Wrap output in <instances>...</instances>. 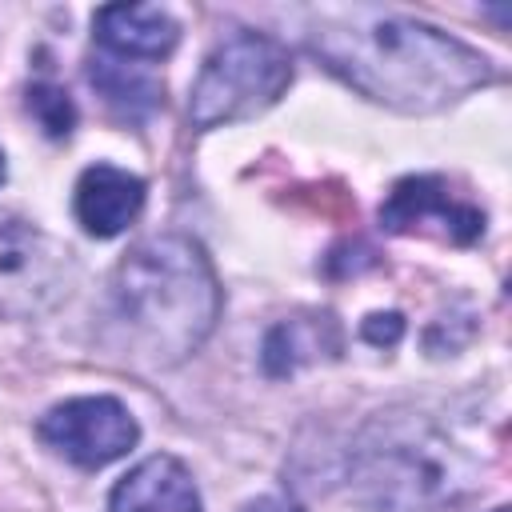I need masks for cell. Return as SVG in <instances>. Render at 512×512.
Listing matches in <instances>:
<instances>
[{
    "label": "cell",
    "instance_id": "cell-1",
    "mask_svg": "<svg viewBox=\"0 0 512 512\" xmlns=\"http://www.w3.org/2000/svg\"><path fill=\"white\" fill-rule=\"evenodd\" d=\"M308 48L348 88L396 112H436L492 80V64L464 40L380 8L320 16Z\"/></svg>",
    "mask_w": 512,
    "mask_h": 512
},
{
    "label": "cell",
    "instance_id": "cell-2",
    "mask_svg": "<svg viewBox=\"0 0 512 512\" xmlns=\"http://www.w3.org/2000/svg\"><path fill=\"white\" fill-rule=\"evenodd\" d=\"M220 316V284L204 248L188 236L140 240L112 276V320L148 364L196 352Z\"/></svg>",
    "mask_w": 512,
    "mask_h": 512
},
{
    "label": "cell",
    "instance_id": "cell-3",
    "mask_svg": "<svg viewBox=\"0 0 512 512\" xmlns=\"http://www.w3.org/2000/svg\"><path fill=\"white\" fill-rule=\"evenodd\" d=\"M348 480L356 496L380 512H432L476 488L468 452L420 416L372 420L352 452Z\"/></svg>",
    "mask_w": 512,
    "mask_h": 512
},
{
    "label": "cell",
    "instance_id": "cell-4",
    "mask_svg": "<svg viewBox=\"0 0 512 512\" xmlns=\"http://www.w3.org/2000/svg\"><path fill=\"white\" fill-rule=\"evenodd\" d=\"M292 84V56L264 32H232L224 36L188 96V116L196 128L240 124L272 108Z\"/></svg>",
    "mask_w": 512,
    "mask_h": 512
},
{
    "label": "cell",
    "instance_id": "cell-5",
    "mask_svg": "<svg viewBox=\"0 0 512 512\" xmlns=\"http://www.w3.org/2000/svg\"><path fill=\"white\" fill-rule=\"evenodd\" d=\"M76 284L72 252L32 224H0V320L52 312Z\"/></svg>",
    "mask_w": 512,
    "mask_h": 512
},
{
    "label": "cell",
    "instance_id": "cell-6",
    "mask_svg": "<svg viewBox=\"0 0 512 512\" xmlns=\"http://www.w3.org/2000/svg\"><path fill=\"white\" fill-rule=\"evenodd\" d=\"M36 436L80 468H104L136 448L140 424L116 396H76L48 408L36 424Z\"/></svg>",
    "mask_w": 512,
    "mask_h": 512
},
{
    "label": "cell",
    "instance_id": "cell-7",
    "mask_svg": "<svg viewBox=\"0 0 512 512\" xmlns=\"http://www.w3.org/2000/svg\"><path fill=\"white\" fill-rule=\"evenodd\" d=\"M388 232H436L452 244H468L484 232V212L456 200L440 176H408L380 204Z\"/></svg>",
    "mask_w": 512,
    "mask_h": 512
},
{
    "label": "cell",
    "instance_id": "cell-8",
    "mask_svg": "<svg viewBox=\"0 0 512 512\" xmlns=\"http://www.w3.org/2000/svg\"><path fill=\"white\" fill-rule=\"evenodd\" d=\"M148 184L116 164H92L76 180V220L88 236H120L144 208Z\"/></svg>",
    "mask_w": 512,
    "mask_h": 512
},
{
    "label": "cell",
    "instance_id": "cell-9",
    "mask_svg": "<svg viewBox=\"0 0 512 512\" xmlns=\"http://www.w3.org/2000/svg\"><path fill=\"white\" fill-rule=\"evenodd\" d=\"M96 44L120 60H160L176 48L180 24L160 4H104L92 16Z\"/></svg>",
    "mask_w": 512,
    "mask_h": 512
},
{
    "label": "cell",
    "instance_id": "cell-10",
    "mask_svg": "<svg viewBox=\"0 0 512 512\" xmlns=\"http://www.w3.org/2000/svg\"><path fill=\"white\" fill-rule=\"evenodd\" d=\"M108 512H200V492L192 472L176 456L160 452L116 480Z\"/></svg>",
    "mask_w": 512,
    "mask_h": 512
},
{
    "label": "cell",
    "instance_id": "cell-11",
    "mask_svg": "<svg viewBox=\"0 0 512 512\" xmlns=\"http://www.w3.org/2000/svg\"><path fill=\"white\" fill-rule=\"evenodd\" d=\"M88 80L108 100V108L120 112L124 120H144L164 96V84L144 64L120 60V56H96L88 64Z\"/></svg>",
    "mask_w": 512,
    "mask_h": 512
},
{
    "label": "cell",
    "instance_id": "cell-12",
    "mask_svg": "<svg viewBox=\"0 0 512 512\" xmlns=\"http://www.w3.org/2000/svg\"><path fill=\"white\" fill-rule=\"evenodd\" d=\"M320 348L336 352L340 348V332L332 324V316H312V320H284L268 332L264 340V368L272 376H288L292 368H300L304 360H316Z\"/></svg>",
    "mask_w": 512,
    "mask_h": 512
},
{
    "label": "cell",
    "instance_id": "cell-13",
    "mask_svg": "<svg viewBox=\"0 0 512 512\" xmlns=\"http://www.w3.org/2000/svg\"><path fill=\"white\" fill-rule=\"evenodd\" d=\"M28 108H32V116L40 120V128H44L48 136H68L72 124H76V108H72L68 92H60V88H52V84L28 88Z\"/></svg>",
    "mask_w": 512,
    "mask_h": 512
},
{
    "label": "cell",
    "instance_id": "cell-14",
    "mask_svg": "<svg viewBox=\"0 0 512 512\" xmlns=\"http://www.w3.org/2000/svg\"><path fill=\"white\" fill-rule=\"evenodd\" d=\"M360 332H364V340H372V344H396L400 332H404V320H400V312H372V316L360 324Z\"/></svg>",
    "mask_w": 512,
    "mask_h": 512
},
{
    "label": "cell",
    "instance_id": "cell-15",
    "mask_svg": "<svg viewBox=\"0 0 512 512\" xmlns=\"http://www.w3.org/2000/svg\"><path fill=\"white\" fill-rule=\"evenodd\" d=\"M244 512H300V504H292L288 496H260V500H252Z\"/></svg>",
    "mask_w": 512,
    "mask_h": 512
},
{
    "label": "cell",
    "instance_id": "cell-16",
    "mask_svg": "<svg viewBox=\"0 0 512 512\" xmlns=\"http://www.w3.org/2000/svg\"><path fill=\"white\" fill-rule=\"evenodd\" d=\"M4 176H8V168H4V152H0V184H4Z\"/></svg>",
    "mask_w": 512,
    "mask_h": 512
},
{
    "label": "cell",
    "instance_id": "cell-17",
    "mask_svg": "<svg viewBox=\"0 0 512 512\" xmlns=\"http://www.w3.org/2000/svg\"><path fill=\"white\" fill-rule=\"evenodd\" d=\"M492 512H508V508H492Z\"/></svg>",
    "mask_w": 512,
    "mask_h": 512
}]
</instances>
